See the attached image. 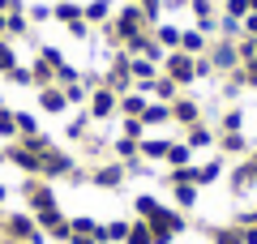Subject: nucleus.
I'll return each mask as SVG.
<instances>
[{"mask_svg": "<svg viewBox=\"0 0 257 244\" xmlns=\"http://www.w3.org/2000/svg\"><path fill=\"white\" fill-rule=\"evenodd\" d=\"M163 77H172L176 86H189V81H197V64H193V56L189 52H167L163 56Z\"/></svg>", "mask_w": 257, "mask_h": 244, "instance_id": "f257e3e1", "label": "nucleus"}, {"mask_svg": "<svg viewBox=\"0 0 257 244\" xmlns=\"http://www.w3.org/2000/svg\"><path fill=\"white\" fill-rule=\"evenodd\" d=\"M103 86L116 90V94H128V90H133V73H128V52H124V47L111 56V69L103 73Z\"/></svg>", "mask_w": 257, "mask_h": 244, "instance_id": "f03ea898", "label": "nucleus"}, {"mask_svg": "<svg viewBox=\"0 0 257 244\" xmlns=\"http://www.w3.org/2000/svg\"><path fill=\"white\" fill-rule=\"evenodd\" d=\"M5 235H9V240H18V244H43V231H39L35 214H9Z\"/></svg>", "mask_w": 257, "mask_h": 244, "instance_id": "7ed1b4c3", "label": "nucleus"}, {"mask_svg": "<svg viewBox=\"0 0 257 244\" xmlns=\"http://www.w3.org/2000/svg\"><path fill=\"white\" fill-rule=\"evenodd\" d=\"M26 206H30V214H43V210L56 206V193H52V184L43 176H30L26 180Z\"/></svg>", "mask_w": 257, "mask_h": 244, "instance_id": "20e7f679", "label": "nucleus"}, {"mask_svg": "<svg viewBox=\"0 0 257 244\" xmlns=\"http://www.w3.org/2000/svg\"><path fill=\"white\" fill-rule=\"evenodd\" d=\"M116 103H120L116 90L94 86V90H90V120H111V116H116Z\"/></svg>", "mask_w": 257, "mask_h": 244, "instance_id": "39448f33", "label": "nucleus"}, {"mask_svg": "<svg viewBox=\"0 0 257 244\" xmlns=\"http://www.w3.org/2000/svg\"><path fill=\"white\" fill-rule=\"evenodd\" d=\"M5 163H18L26 176H39V167H43V159H39L35 150H26V146H9V150H5Z\"/></svg>", "mask_w": 257, "mask_h": 244, "instance_id": "423d86ee", "label": "nucleus"}, {"mask_svg": "<svg viewBox=\"0 0 257 244\" xmlns=\"http://www.w3.org/2000/svg\"><path fill=\"white\" fill-rule=\"evenodd\" d=\"M206 56H210L214 69H240V52H236L231 43H214V47H206Z\"/></svg>", "mask_w": 257, "mask_h": 244, "instance_id": "0eeeda50", "label": "nucleus"}, {"mask_svg": "<svg viewBox=\"0 0 257 244\" xmlns=\"http://www.w3.org/2000/svg\"><path fill=\"white\" fill-rule=\"evenodd\" d=\"M90 180L99 184V189H120V180H124V167L120 163H103V167H94Z\"/></svg>", "mask_w": 257, "mask_h": 244, "instance_id": "6e6552de", "label": "nucleus"}, {"mask_svg": "<svg viewBox=\"0 0 257 244\" xmlns=\"http://www.w3.org/2000/svg\"><path fill=\"white\" fill-rule=\"evenodd\" d=\"M39 107L52 111V116H60V111L69 107V99H64V86H43V90H39Z\"/></svg>", "mask_w": 257, "mask_h": 244, "instance_id": "1a4fd4ad", "label": "nucleus"}, {"mask_svg": "<svg viewBox=\"0 0 257 244\" xmlns=\"http://www.w3.org/2000/svg\"><path fill=\"white\" fill-rule=\"evenodd\" d=\"M172 120L189 129V125L202 120V111H197V103H193V99H184V94H180V99H172Z\"/></svg>", "mask_w": 257, "mask_h": 244, "instance_id": "9d476101", "label": "nucleus"}, {"mask_svg": "<svg viewBox=\"0 0 257 244\" xmlns=\"http://www.w3.org/2000/svg\"><path fill=\"white\" fill-rule=\"evenodd\" d=\"M189 9H193V18H197V30H202V35H214V5L210 0H189Z\"/></svg>", "mask_w": 257, "mask_h": 244, "instance_id": "9b49d317", "label": "nucleus"}, {"mask_svg": "<svg viewBox=\"0 0 257 244\" xmlns=\"http://www.w3.org/2000/svg\"><path fill=\"white\" fill-rule=\"evenodd\" d=\"M124 235H128V223H120V218L116 223H99L94 227V240L99 244H124Z\"/></svg>", "mask_w": 257, "mask_h": 244, "instance_id": "f8f14e48", "label": "nucleus"}, {"mask_svg": "<svg viewBox=\"0 0 257 244\" xmlns=\"http://www.w3.org/2000/svg\"><path fill=\"white\" fill-rule=\"evenodd\" d=\"M146 103H150V94H142V90H128V94H120L116 111H124V116H142V111H146Z\"/></svg>", "mask_w": 257, "mask_h": 244, "instance_id": "ddd939ff", "label": "nucleus"}, {"mask_svg": "<svg viewBox=\"0 0 257 244\" xmlns=\"http://www.w3.org/2000/svg\"><path fill=\"white\" fill-rule=\"evenodd\" d=\"M82 18L90 22V26H103V22H111V0H90V5H82Z\"/></svg>", "mask_w": 257, "mask_h": 244, "instance_id": "4468645a", "label": "nucleus"}, {"mask_svg": "<svg viewBox=\"0 0 257 244\" xmlns=\"http://www.w3.org/2000/svg\"><path fill=\"white\" fill-rule=\"evenodd\" d=\"M150 35H155V43L167 47V52H176V47H180V26H167V22H159V26H150Z\"/></svg>", "mask_w": 257, "mask_h": 244, "instance_id": "2eb2a0df", "label": "nucleus"}, {"mask_svg": "<svg viewBox=\"0 0 257 244\" xmlns=\"http://www.w3.org/2000/svg\"><path fill=\"white\" fill-rule=\"evenodd\" d=\"M86 133H90V111H77V116L64 125V137H69V142H86Z\"/></svg>", "mask_w": 257, "mask_h": 244, "instance_id": "dca6fc26", "label": "nucleus"}, {"mask_svg": "<svg viewBox=\"0 0 257 244\" xmlns=\"http://www.w3.org/2000/svg\"><path fill=\"white\" fill-rule=\"evenodd\" d=\"M172 120V103H146V111H142V125H167Z\"/></svg>", "mask_w": 257, "mask_h": 244, "instance_id": "f3484780", "label": "nucleus"}, {"mask_svg": "<svg viewBox=\"0 0 257 244\" xmlns=\"http://www.w3.org/2000/svg\"><path fill=\"white\" fill-rule=\"evenodd\" d=\"M180 52H189V56H202L206 52V35L197 26L193 30H180Z\"/></svg>", "mask_w": 257, "mask_h": 244, "instance_id": "a211bd4d", "label": "nucleus"}, {"mask_svg": "<svg viewBox=\"0 0 257 244\" xmlns=\"http://www.w3.org/2000/svg\"><path fill=\"white\" fill-rule=\"evenodd\" d=\"M167 146H172V142H163V137H142L138 154H142V159H167Z\"/></svg>", "mask_w": 257, "mask_h": 244, "instance_id": "6ab92c4d", "label": "nucleus"}, {"mask_svg": "<svg viewBox=\"0 0 257 244\" xmlns=\"http://www.w3.org/2000/svg\"><path fill=\"white\" fill-rule=\"evenodd\" d=\"M257 184V172H253V163H240L236 172H231V189L236 193H244V189H253Z\"/></svg>", "mask_w": 257, "mask_h": 244, "instance_id": "aec40b11", "label": "nucleus"}, {"mask_svg": "<svg viewBox=\"0 0 257 244\" xmlns=\"http://www.w3.org/2000/svg\"><path fill=\"white\" fill-rule=\"evenodd\" d=\"M22 39V35H30V22H26V13H5V39Z\"/></svg>", "mask_w": 257, "mask_h": 244, "instance_id": "412c9836", "label": "nucleus"}, {"mask_svg": "<svg viewBox=\"0 0 257 244\" xmlns=\"http://www.w3.org/2000/svg\"><path fill=\"white\" fill-rule=\"evenodd\" d=\"M150 94H159V103H172V99H180V86H176L172 77H155Z\"/></svg>", "mask_w": 257, "mask_h": 244, "instance_id": "4be33fe9", "label": "nucleus"}, {"mask_svg": "<svg viewBox=\"0 0 257 244\" xmlns=\"http://www.w3.org/2000/svg\"><path fill=\"white\" fill-rule=\"evenodd\" d=\"M210 142H214V133L202 125V120H197V125H189V137H184V146H189V150H197V146H210Z\"/></svg>", "mask_w": 257, "mask_h": 244, "instance_id": "5701e85b", "label": "nucleus"}, {"mask_svg": "<svg viewBox=\"0 0 257 244\" xmlns=\"http://www.w3.org/2000/svg\"><path fill=\"white\" fill-rule=\"evenodd\" d=\"M172 197L180 210H193V201H197V184H172Z\"/></svg>", "mask_w": 257, "mask_h": 244, "instance_id": "b1692460", "label": "nucleus"}, {"mask_svg": "<svg viewBox=\"0 0 257 244\" xmlns=\"http://www.w3.org/2000/svg\"><path fill=\"white\" fill-rule=\"evenodd\" d=\"M210 240L214 244H244V231L240 227H210Z\"/></svg>", "mask_w": 257, "mask_h": 244, "instance_id": "393cba45", "label": "nucleus"}, {"mask_svg": "<svg viewBox=\"0 0 257 244\" xmlns=\"http://www.w3.org/2000/svg\"><path fill=\"white\" fill-rule=\"evenodd\" d=\"M52 18L69 26V22H77V18H82V5H73V0H60V5L52 9Z\"/></svg>", "mask_w": 257, "mask_h": 244, "instance_id": "a878e982", "label": "nucleus"}, {"mask_svg": "<svg viewBox=\"0 0 257 244\" xmlns=\"http://www.w3.org/2000/svg\"><path fill=\"white\" fill-rule=\"evenodd\" d=\"M124 244H155V240H150V227H146V218L128 223V235H124Z\"/></svg>", "mask_w": 257, "mask_h": 244, "instance_id": "bb28decb", "label": "nucleus"}, {"mask_svg": "<svg viewBox=\"0 0 257 244\" xmlns=\"http://www.w3.org/2000/svg\"><path fill=\"white\" fill-rule=\"evenodd\" d=\"M189 146H184V142H172V146H167V163H172V167H189Z\"/></svg>", "mask_w": 257, "mask_h": 244, "instance_id": "cd10ccee", "label": "nucleus"}, {"mask_svg": "<svg viewBox=\"0 0 257 244\" xmlns=\"http://www.w3.org/2000/svg\"><path fill=\"white\" fill-rule=\"evenodd\" d=\"M133 210H138V218H155L163 206H159L155 197H146V193H142V197H133Z\"/></svg>", "mask_w": 257, "mask_h": 244, "instance_id": "c85d7f7f", "label": "nucleus"}, {"mask_svg": "<svg viewBox=\"0 0 257 244\" xmlns=\"http://www.w3.org/2000/svg\"><path fill=\"white\" fill-rule=\"evenodd\" d=\"M111 150H116L120 154V159H142V154H138V142H133V137H116V142H111Z\"/></svg>", "mask_w": 257, "mask_h": 244, "instance_id": "c756f323", "label": "nucleus"}, {"mask_svg": "<svg viewBox=\"0 0 257 244\" xmlns=\"http://www.w3.org/2000/svg\"><path fill=\"white\" fill-rule=\"evenodd\" d=\"M219 176H223V163L219 159H210V163L197 167V184H210V180H219Z\"/></svg>", "mask_w": 257, "mask_h": 244, "instance_id": "7c9ffc66", "label": "nucleus"}, {"mask_svg": "<svg viewBox=\"0 0 257 244\" xmlns=\"http://www.w3.org/2000/svg\"><path fill=\"white\" fill-rule=\"evenodd\" d=\"M5 77H9V81H13V86H35V73H30V69H26V64H13V69H9V73H5Z\"/></svg>", "mask_w": 257, "mask_h": 244, "instance_id": "2f4dec72", "label": "nucleus"}, {"mask_svg": "<svg viewBox=\"0 0 257 244\" xmlns=\"http://www.w3.org/2000/svg\"><path fill=\"white\" fill-rule=\"evenodd\" d=\"M52 18V5H43V0H35V5H26V22L35 26V22H47Z\"/></svg>", "mask_w": 257, "mask_h": 244, "instance_id": "473e14b6", "label": "nucleus"}, {"mask_svg": "<svg viewBox=\"0 0 257 244\" xmlns=\"http://www.w3.org/2000/svg\"><path fill=\"white\" fill-rule=\"evenodd\" d=\"M146 43H150V30H138L133 39H124V52L128 56H142V52H146Z\"/></svg>", "mask_w": 257, "mask_h": 244, "instance_id": "72a5a7b5", "label": "nucleus"}, {"mask_svg": "<svg viewBox=\"0 0 257 244\" xmlns=\"http://www.w3.org/2000/svg\"><path fill=\"white\" fill-rule=\"evenodd\" d=\"M13 120H18V133H22V137H30V133H39V120L30 116V111H13Z\"/></svg>", "mask_w": 257, "mask_h": 244, "instance_id": "f704fd0d", "label": "nucleus"}, {"mask_svg": "<svg viewBox=\"0 0 257 244\" xmlns=\"http://www.w3.org/2000/svg\"><path fill=\"white\" fill-rule=\"evenodd\" d=\"M142 13H146L150 26H159L163 22V0H142Z\"/></svg>", "mask_w": 257, "mask_h": 244, "instance_id": "c9c22d12", "label": "nucleus"}, {"mask_svg": "<svg viewBox=\"0 0 257 244\" xmlns=\"http://www.w3.org/2000/svg\"><path fill=\"white\" fill-rule=\"evenodd\" d=\"M64 99H69V103H86V99H90V90H86L82 81H69V86H64Z\"/></svg>", "mask_w": 257, "mask_h": 244, "instance_id": "e433bc0d", "label": "nucleus"}, {"mask_svg": "<svg viewBox=\"0 0 257 244\" xmlns=\"http://www.w3.org/2000/svg\"><path fill=\"white\" fill-rule=\"evenodd\" d=\"M223 13H227L231 22H244V13H248V0H227V5H223Z\"/></svg>", "mask_w": 257, "mask_h": 244, "instance_id": "4c0bfd02", "label": "nucleus"}, {"mask_svg": "<svg viewBox=\"0 0 257 244\" xmlns=\"http://www.w3.org/2000/svg\"><path fill=\"white\" fill-rule=\"evenodd\" d=\"M124 137H133V142H142V137H146V125H142V116H128V120H124Z\"/></svg>", "mask_w": 257, "mask_h": 244, "instance_id": "58836bf2", "label": "nucleus"}, {"mask_svg": "<svg viewBox=\"0 0 257 244\" xmlns=\"http://www.w3.org/2000/svg\"><path fill=\"white\" fill-rule=\"evenodd\" d=\"M69 227H73V235H94V227H99V223H94V218H69Z\"/></svg>", "mask_w": 257, "mask_h": 244, "instance_id": "ea45409f", "label": "nucleus"}, {"mask_svg": "<svg viewBox=\"0 0 257 244\" xmlns=\"http://www.w3.org/2000/svg\"><path fill=\"white\" fill-rule=\"evenodd\" d=\"M13 133H18V120L9 107H0V137H13Z\"/></svg>", "mask_w": 257, "mask_h": 244, "instance_id": "a19ab883", "label": "nucleus"}, {"mask_svg": "<svg viewBox=\"0 0 257 244\" xmlns=\"http://www.w3.org/2000/svg\"><path fill=\"white\" fill-rule=\"evenodd\" d=\"M13 64H18V52H13V43H0V73H9Z\"/></svg>", "mask_w": 257, "mask_h": 244, "instance_id": "79ce46f5", "label": "nucleus"}, {"mask_svg": "<svg viewBox=\"0 0 257 244\" xmlns=\"http://www.w3.org/2000/svg\"><path fill=\"white\" fill-rule=\"evenodd\" d=\"M64 30H69V39H77V43H82V39L90 35V22H86V18H77V22H69Z\"/></svg>", "mask_w": 257, "mask_h": 244, "instance_id": "37998d69", "label": "nucleus"}, {"mask_svg": "<svg viewBox=\"0 0 257 244\" xmlns=\"http://www.w3.org/2000/svg\"><path fill=\"white\" fill-rule=\"evenodd\" d=\"M56 77H60L64 86H69V81H82V77H77V69H73L69 60H60V64H56Z\"/></svg>", "mask_w": 257, "mask_h": 244, "instance_id": "c03bdc74", "label": "nucleus"}, {"mask_svg": "<svg viewBox=\"0 0 257 244\" xmlns=\"http://www.w3.org/2000/svg\"><path fill=\"white\" fill-rule=\"evenodd\" d=\"M223 150H227V154H240V150H244V137H240V133H223Z\"/></svg>", "mask_w": 257, "mask_h": 244, "instance_id": "a18cd8bd", "label": "nucleus"}, {"mask_svg": "<svg viewBox=\"0 0 257 244\" xmlns=\"http://www.w3.org/2000/svg\"><path fill=\"white\" fill-rule=\"evenodd\" d=\"M240 125H244L240 111H227V116H223V133H240Z\"/></svg>", "mask_w": 257, "mask_h": 244, "instance_id": "49530a36", "label": "nucleus"}, {"mask_svg": "<svg viewBox=\"0 0 257 244\" xmlns=\"http://www.w3.org/2000/svg\"><path fill=\"white\" fill-rule=\"evenodd\" d=\"M240 77H244V86H257V60L240 64Z\"/></svg>", "mask_w": 257, "mask_h": 244, "instance_id": "de8ad7c7", "label": "nucleus"}, {"mask_svg": "<svg viewBox=\"0 0 257 244\" xmlns=\"http://www.w3.org/2000/svg\"><path fill=\"white\" fill-rule=\"evenodd\" d=\"M240 30H244L248 39H257V13H244V22H240Z\"/></svg>", "mask_w": 257, "mask_h": 244, "instance_id": "09e8293b", "label": "nucleus"}, {"mask_svg": "<svg viewBox=\"0 0 257 244\" xmlns=\"http://www.w3.org/2000/svg\"><path fill=\"white\" fill-rule=\"evenodd\" d=\"M69 244H99V240H94V235H73Z\"/></svg>", "mask_w": 257, "mask_h": 244, "instance_id": "8fccbe9b", "label": "nucleus"}, {"mask_svg": "<svg viewBox=\"0 0 257 244\" xmlns=\"http://www.w3.org/2000/svg\"><path fill=\"white\" fill-rule=\"evenodd\" d=\"M167 9H189V0H163Z\"/></svg>", "mask_w": 257, "mask_h": 244, "instance_id": "3c124183", "label": "nucleus"}, {"mask_svg": "<svg viewBox=\"0 0 257 244\" xmlns=\"http://www.w3.org/2000/svg\"><path fill=\"white\" fill-rule=\"evenodd\" d=\"M0 13H9V0H0Z\"/></svg>", "mask_w": 257, "mask_h": 244, "instance_id": "603ef678", "label": "nucleus"}, {"mask_svg": "<svg viewBox=\"0 0 257 244\" xmlns=\"http://www.w3.org/2000/svg\"><path fill=\"white\" fill-rule=\"evenodd\" d=\"M5 197H9V193H5V184H0V206H5Z\"/></svg>", "mask_w": 257, "mask_h": 244, "instance_id": "864d4df0", "label": "nucleus"}, {"mask_svg": "<svg viewBox=\"0 0 257 244\" xmlns=\"http://www.w3.org/2000/svg\"><path fill=\"white\" fill-rule=\"evenodd\" d=\"M0 35H5V13H0Z\"/></svg>", "mask_w": 257, "mask_h": 244, "instance_id": "5fc2aeb1", "label": "nucleus"}, {"mask_svg": "<svg viewBox=\"0 0 257 244\" xmlns=\"http://www.w3.org/2000/svg\"><path fill=\"white\" fill-rule=\"evenodd\" d=\"M248 163H253V172H257V154H253V159H248Z\"/></svg>", "mask_w": 257, "mask_h": 244, "instance_id": "6e6d98bb", "label": "nucleus"}, {"mask_svg": "<svg viewBox=\"0 0 257 244\" xmlns=\"http://www.w3.org/2000/svg\"><path fill=\"white\" fill-rule=\"evenodd\" d=\"M128 5H142V0H128Z\"/></svg>", "mask_w": 257, "mask_h": 244, "instance_id": "4d7b16f0", "label": "nucleus"}, {"mask_svg": "<svg viewBox=\"0 0 257 244\" xmlns=\"http://www.w3.org/2000/svg\"><path fill=\"white\" fill-rule=\"evenodd\" d=\"M0 163H5V150H0Z\"/></svg>", "mask_w": 257, "mask_h": 244, "instance_id": "13d9d810", "label": "nucleus"}]
</instances>
